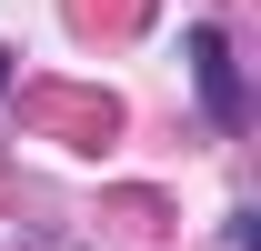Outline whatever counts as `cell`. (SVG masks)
Returning <instances> with one entry per match:
<instances>
[{"label":"cell","mask_w":261,"mask_h":251,"mask_svg":"<svg viewBox=\"0 0 261 251\" xmlns=\"http://www.w3.org/2000/svg\"><path fill=\"white\" fill-rule=\"evenodd\" d=\"M191 81H201V101H211V121L221 131H241V70H231V40H221V20H191Z\"/></svg>","instance_id":"1"},{"label":"cell","mask_w":261,"mask_h":251,"mask_svg":"<svg viewBox=\"0 0 261 251\" xmlns=\"http://www.w3.org/2000/svg\"><path fill=\"white\" fill-rule=\"evenodd\" d=\"M0 81H10V51H0Z\"/></svg>","instance_id":"2"}]
</instances>
